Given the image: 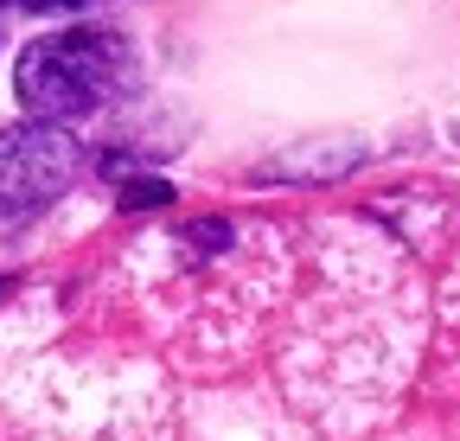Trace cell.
<instances>
[{
	"instance_id": "cell-3",
	"label": "cell",
	"mask_w": 460,
	"mask_h": 441,
	"mask_svg": "<svg viewBox=\"0 0 460 441\" xmlns=\"http://www.w3.org/2000/svg\"><path fill=\"white\" fill-rule=\"evenodd\" d=\"M128 205H166V186L141 180V186H128Z\"/></svg>"
},
{
	"instance_id": "cell-2",
	"label": "cell",
	"mask_w": 460,
	"mask_h": 441,
	"mask_svg": "<svg viewBox=\"0 0 460 441\" xmlns=\"http://www.w3.org/2000/svg\"><path fill=\"white\" fill-rule=\"evenodd\" d=\"M77 167H84V154H77V141L58 122L7 128V135H0V211L26 217V211L51 205L58 192H71Z\"/></svg>"
},
{
	"instance_id": "cell-1",
	"label": "cell",
	"mask_w": 460,
	"mask_h": 441,
	"mask_svg": "<svg viewBox=\"0 0 460 441\" xmlns=\"http://www.w3.org/2000/svg\"><path fill=\"white\" fill-rule=\"evenodd\" d=\"M128 58H122V39L115 32H58V39H32L13 65V90L26 102L32 122H58L65 128L71 116H90V109L122 84Z\"/></svg>"
},
{
	"instance_id": "cell-4",
	"label": "cell",
	"mask_w": 460,
	"mask_h": 441,
	"mask_svg": "<svg viewBox=\"0 0 460 441\" xmlns=\"http://www.w3.org/2000/svg\"><path fill=\"white\" fill-rule=\"evenodd\" d=\"M32 13H65V7H90V0H26Z\"/></svg>"
}]
</instances>
